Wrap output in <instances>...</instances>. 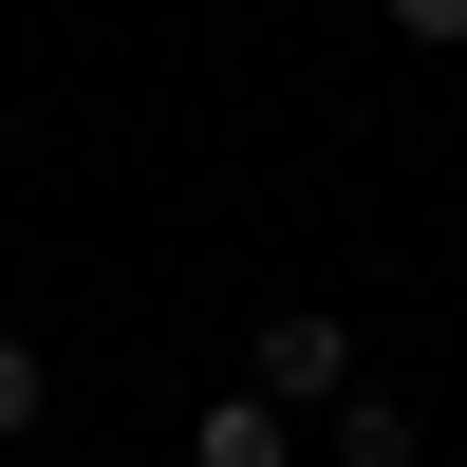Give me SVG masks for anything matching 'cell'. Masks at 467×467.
I'll list each match as a JSON object with an SVG mask.
<instances>
[{
	"instance_id": "6",
	"label": "cell",
	"mask_w": 467,
	"mask_h": 467,
	"mask_svg": "<svg viewBox=\"0 0 467 467\" xmlns=\"http://www.w3.org/2000/svg\"><path fill=\"white\" fill-rule=\"evenodd\" d=\"M0 467H19V449H0Z\"/></svg>"
},
{
	"instance_id": "3",
	"label": "cell",
	"mask_w": 467,
	"mask_h": 467,
	"mask_svg": "<svg viewBox=\"0 0 467 467\" xmlns=\"http://www.w3.org/2000/svg\"><path fill=\"white\" fill-rule=\"evenodd\" d=\"M411 449H431V431H411V393H374V374H356V393H337V467H411Z\"/></svg>"
},
{
	"instance_id": "2",
	"label": "cell",
	"mask_w": 467,
	"mask_h": 467,
	"mask_svg": "<svg viewBox=\"0 0 467 467\" xmlns=\"http://www.w3.org/2000/svg\"><path fill=\"white\" fill-rule=\"evenodd\" d=\"M187 467H299V411L281 393H206L187 411Z\"/></svg>"
},
{
	"instance_id": "5",
	"label": "cell",
	"mask_w": 467,
	"mask_h": 467,
	"mask_svg": "<svg viewBox=\"0 0 467 467\" xmlns=\"http://www.w3.org/2000/svg\"><path fill=\"white\" fill-rule=\"evenodd\" d=\"M393 37H431V57H467V0H393Z\"/></svg>"
},
{
	"instance_id": "4",
	"label": "cell",
	"mask_w": 467,
	"mask_h": 467,
	"mask_svg": "<svg viewBox=\"0 0 467 467\" xmlns=\"http://www.w3.org/2000/svg\"><path fill=\"white\" fill-rule=\"evenodd\" d=\"M37 411H57V374H37V337H0V449H19Z\"/></svg>"
},
{
	"instance_id": "1",
	"label": "cell",
	"mask_w": 467,
	"mask_h": 467,
	"mask_svg": "<svg viewBox=\"0 0 467 467\" xmlns=\"http://www.w3.org/2000/svg\"><path fill=\"white\" fill-rule=\"evenodd\" d=\"M244 393H281V411H337V393H356V318L281 299V318H262V356H244Z\"/></svg>"
}]
</instances>
